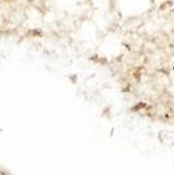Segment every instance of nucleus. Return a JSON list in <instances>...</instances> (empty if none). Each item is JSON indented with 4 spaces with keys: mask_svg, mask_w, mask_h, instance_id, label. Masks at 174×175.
<instances>
[]
</instances>
